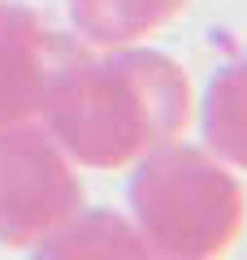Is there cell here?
<instances>
[{
    "instance_id": "1",
    "label": "cell",
    "mask_w": 247,
    "mask_h": 260,
    "mask_svg": "<svg viewBox=\"0 0 247 260\" xmlns=\"http://www.w3.org/2000/svg\"><path fill=\"white\" fill-rule=\"evenodd\" d=\"M39 121L78 169H130L143 152L187 135L195 91L169 52L78 44L56 70Z\"/></svg>"
},
{
    "instance_id": "4",
    "label": "cell",
    "mask_w": 247,
    "mask_h": 260,
    "mask_svg": "<svg viewBox=\"0 0 247 260\" xmlns=\"http://www.w3.org/2000/svg\"><path fill=\"white\" fill-rule=\"evenodd\" d=\"M82 39L61 35L22 0H0V126L39 121L56 70Z\"/></svg>"
},
{
    "instance_id": "7",
    "label": "cell",
    "mask_w": 247,
    "mask_h": 260,
    "mask_svg": "<svg viewBox=\"0 0 247 260\" xmlns=\"http://www.w3.org/2000/svg\"><path fill=\"white\" fill-rule=\"evenodd\" d=\"M39 256L48 260H143L147 243L130 213H113V208H87L82 204L70 221H61L44 243Z\"/></svg>"
},
{
    "instance_id": "3",
    "label": "cell",
    "mask_w": 247,
    "mask_h": 260,
    "mask_svg": "<svg viewBox=\"0 0 247 260\" xmlns=\"http://www.w3.org/2000/svg\"><path fill=\"white\" fill-rule=\"evenodd\" d=\"M82 204L78 165L44 121L0 126V247L35 251Z\"/></svg>"
},
{
    "instance_id": "2",
    "label": "cell",
    "mask_w": 247,
    "mask_h": 260,
    "mask_svg": "<svg viewBox=\"0 0 247 260\" xmlns=\"http://www.w3.org/2000/svg\"><path fill=\"white\" fill-rule=\"evenodd\" d=\"M130 221L161 260L226 256L243 234L247 200L234 169L204 143L169 139L130 165Z\"/></svg>"
},
{
    "instance_id": "6",
    "label": "cell",
    "mask_w": 247,
    "mask_h": 260,
    "mask_svg": "<svg viewBox=\"0 0 247 260\" xmlns=\"http://www.w3.org/2000/svg\"><path fill=\"white\" fill-rule=\"evenodd\" d=\"M65 5L74 35L87 48L147 44L191 9V0H65Z\"/></svg>"
},
{
    "instance_id": "5",
    "label": "cell",
    "mask_w": 247,
    "mask_h": 260,
    "mask_svg": "<svg viewBox=\"0 0 247 260\" xmlns=\"http://www.w3.org/2000/svg\"><path fill=\"white\" fill-rule=\"evenodd\" d=\"M195 117L204 148L247 174V48L212 70L204 95L195 100Z\"/></svg>"
}]
</instances>
